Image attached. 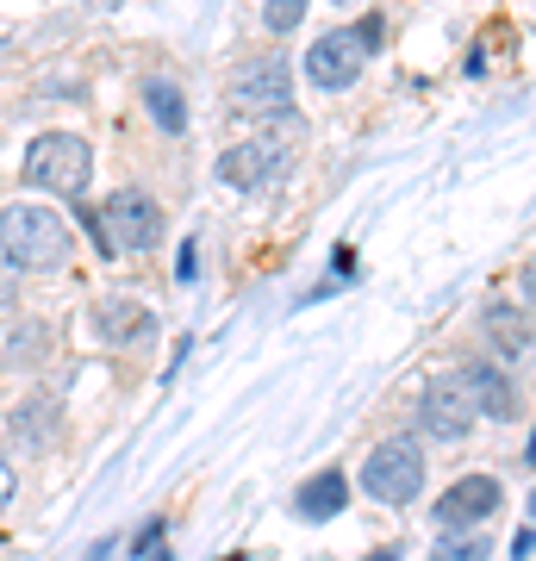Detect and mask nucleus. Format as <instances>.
Here are the masks:
<instances>
[{
    "label": "nucleus",
    "mask_w": 536,
    "mask_h": 561,
    "mask_svg": "<svg viewBox=\"0 0 536 561\" xmlns=\"http://www.w3.org/2000/svg\"><path fill=\"white\" fill-rule=\"evenodd\" d=\"M343 7H350V0H343Z\"/></svg>",
    "instance_id": "24"
},
{
    "label": "nucleus",
    "mask_w": 536,
    "mask_h": 561,
    "mask_svg": "<svg viewBox=\"0 0 536 561\" xmlns=\"http://www.w3.org/2000/svg\"><path fill=\"white\" fill-rule=\"evenodd\" d=\"M13 486H20V481H13V461L0 456V512H7V505H13Z\"/></svg>",
    "instance_id": "21"
},
{
    "label": "nucleus",
    "mask_w": 536,
    "mask_h": 561,
    "mask_svg": "<svg viewBox=\"0 0 536 561\" xmlns=\"http://www.w3.org/2000/svg\"><path fill=\"white\" fill-rule=\"evenodd\" d=\"M88 175H94V150H88V138H76V131H44V138H32V150H25V181L44 187V194H81Z\"/></svg>",
    "instance_id": "3"
},
{
    "label": "nucleus",
    "mask_w": 536,
    "mask_h": 561,
    "mask_svg": "<svg viewBox=\"0 0 536 561\" xmlns=\"http://www.w3.org/2000/svg\"><path fill=\"white\" fill-rule=\"evenodd\" d=\"M362 493L380 505H412L424 493V449L412 437H387L362 461Z\"/></svg>",
    "instance_id": "4"
},
{
    "label": "nucleus",
    "mask_w": 536,
    "mask_h": 561,
    "mask_svg": "<svg viewBox=\"0 0 536 561\" xmlns=\"http://www.w3.org/2000/svg\"><path fill=\"white\" fill-rule=\"evenodd\" d=\"M524 456H531V461H536V437H531V449H524Z\"/></svg>",
    "instance_id": "23"
},
{
    "label": "nucleus",
    "mask_w": 536,
    "mask_h": 561,
    "mask_svg": "<svg viewBox=\"0 0 536 561\" xmlns=\"http://www.w3.org/2000/svg\"><path fill=\"white\" fill-rule=\"evenodd\" d=\"M362 57H368L362 32H324V38L306 50V81H312V88H350V81L362 76Z\"/></svg>",
    "instance_id": "8"
},
{
    "label": "nucleus",
    "mask_w": 536,
    "mask_h": 561,
    "mask_svg": "<svg viewBox=\"0 0 536 561\" xmlns=\"http://www.w3.org/2000/svg\"><path fill=\"white\" fill-rule=\"evenodd\" d=\"M50 356V324H38V319H25L13 337H7V362L13 368H38V362Z\"/></svg>",
    "instance_id": "16"
},
{
    "label": "nucleus",
    "mask_w": 536,
    "mask_h": 561,
    "mask_svg": "<svg viewBox=\"0 0 536 561\" xmlns=\"http://www.w3.org/2000/svg\"><path fill=\"white\" fill-rule=\"evenodd\" d=\"M456 381H461V393L475 400V412H487V419H512L517 412V393H512V381H505L499 362H461Z\"/></svg>",
    "instance_id": "10"
},
{
    "label": "nucleus",
    "mask_w": 536,
    "mask_h": 561,
    "mask_svg": "<svg viewBox=\"0 0 536 561\" xmlns=\"http://www.w3.org/2000/svg\"><path fill=\"white\" fill-rule=\"evenodd\" d=\"M94 231H100V250H150L162 238V206L150 194H138V187H125V194H113L100 206Z\"/></svg>",
    "instance_id": "5"
},
{
    "label": "nucleus",
    "mask_w": 536,
    "mask_h": 561,
    "mask_svg": "<svg viewBox=\"0 0 536 561\" xmlns=\"http://www.w3.org/2000/svg\"><path fill=\"white\" fill-rule=\"evenodd\" d=\"M144 106H150V119H157L162 131H187V101H181L175 81H150V88H144Z\"/></svg>",
    "instance_id": "15"
},
{
    "label": "nucleus",
    "mask_w": 536,
    "mask_h": 561,
    "mask_svg": "<svg viewBox=\"0 0 536 561\" xmlns=\"http://www.w3.org/2000/svg\"><path fill=\"white\" fill-rule=\"evenodd\" d=\"M294 144H299V119L287 113L275 131H256V138L231 144V150L219 157V175L231 181V187H243V194H262V187H275V181L287 175Z\"/></svg>",
    "instance_id": "2"
},
{
    "label": "nucleus",
    "mask_w": 536,
    "mask_h": 561,
    "mask_svg": "<svg viewBox=\"0 0 536 561\" xmlns=\"http://www.w3.org/2000/svg\"><path fill=\"white\" fill-rule=\"evenodd\" d=\"M343 500H350V481H343L338 468H324L318 481H306V486H299V518H312V524L338 518V512H343Z\"/></svg>",
    "instance_id": "14"
},
{
    "label": "nucleus",
    "mask_w": 536,
    "mask_h": 561,
    "mask_svg": "<svg viewBox=\"0 0 536 561\" xmlns=\"http://www.w3.org/2000/svg\"><path fill=\"white\" fill-rule=\"evenodd\" d=\"M0 256L13 262V268L50 275V268L69 262V225L50 206H7L0 213Z\"/></svg>",
    "instance_id": "1"
},
{
    "label": "nucleus",
    "mask_w": 536,
    "mask_h": 561,
    "mask_svg": "<svg viewBox=\"0 0 536 561\" xmlns=\"http://www.w3.org/2000/svg\"><path fill=\"white\" fill-rule=\"evenodd\" d=\"M499 500H505V486H499L493 474H461V481L437 500V524H449V530L480 524V518H493L499 512Z\"/></svg>",
    "instance_id": "9"
},
{
    "label": "nucleus",
    "mask_w": 536,
    "mask_h": 561,
    "mask_svg": "<svg viewBox=\"0 0 536 561\" xmlns=\"http://www.w3.org/2000/svg\"><path fill=\"white\" fill-rule=\"evenodd\" d=\"M262 20H269V32H294V25L306 20V0H269Z\"/></svg>",
    "instance_id": "18"
},
{
    "label": "nucleus",
    "mask_w": 536,
    "mask_h": 561,
    "mask_svg": "<svg viewBox=\"0 0 536 561\" xmlns=\"http://www.w3.org/2000/svg\"><path fill=\"white\" fill-rule=\"evenodd\" d=\"M94 324H100V337L106 343H150L157 337V319H150L144 306H132V300H106L94 312Z\"/></svg>",
    "instance_id": "13"
},
{
    "label": "nucleus",
    "mask_w": 536,
    "mask_h": 561,
    "mask_svg": "<svg viewBox=\"0 0 536 561\" xmlns=\"http://www.w3.org/2000/svg\"><path fill=\"white\" fill-rule=\"evenodd\" d=\"M517 294H524V306L536 312V256L524 262V275H517Z\"/></svg>",
    "instance_id": "20"
},
{
    "label": "nucleus",
    "mask_w": 536,
    "mask_h": 561,
    "mask_svg": "<svg viewBox=\"0 0 536 561\" xmlns=\"http://www.w3.org/2000/svg\"><path fill=\"white\" fill-rule=\"evenodd\" d=\"M487 343H493L499 356L512 362V356H531L536 350V319H531V306H505V300H493L487 306Z\"/></svg>",
    "instance_id": "12"
},
{
    "label": "nucleus",
    "mask_w": 536,
    "mask_h": 561,
    "mask_svg": "<svg viewBox=\"0 0 536 561\" xmlns=\"http://www.w3.org/2000/svg\"><path fill=\"white\" fill-rule=\"evenodd\" d=\"M487 556H493V542L487 537H449V542L431 549V561H487Z\"/></svg>",
    "instance_id": "17"
},
{
    "label": "nucleus",
    "mask_w": 536,
    "mask_h": 561,
    "mask_svg": "<svg viewBox=\"0 0 536 561\" xmlns=\"http://www.w3.org/2000/svg\"><path fill=\"white\" fill-rule=\"evenodd\" d=\"M368 561H394V549H380V556H368Z\"/></svg>",
    "instance_id": "22"
},
{
    "label": "nucleus",
    "mask_w": 536,
    "mask_h": 561,
    "mask_svg": "<svg viewBox=\"0 0 536 561\" xmlns=\"http://www.w3.org/2000/svg\"><path fill=\"white\" fill-rule=\"evenodd\" d=\"M13 300H20V287H13V262L0 256V312H7Z\"/></svg>",
    "instance_id": "19"
},
{
    "label": "nucleus",
    "mask_w": 536,
    "mask_h": 561,
    "mask_svg": "<svg viewBox=\"0 0 536 561\" xmlns=\"http://www.w3.org/2000/svg\"><path fill=\"white\" fill-rule=\"evenodd\" d=\"M475 400L461 393V381H431L424 393H418V431L431 443H468V431H475Z\"/></svg>",
    "instance_id": "7"
},
{
    "label": "nucleus",
    "mask_w": 536,
    "mask_h": 561,
    "mask_svg": "<svg viewBox=\"0 0 536 561\" xmlns=\"http://www.w3.org/2000/svg\"><path fill=\"white\" fill-rule=\"evenodd\" d=\"M7 431H13V443H20L25 456H44V449H57V431H62V412L50 393H38V400L13 405V419H7Z\"/></svg>",
    "instance_id": "11"
},
{
    "label": "nucleus",
    "mask_w": 536,
    "mask_h": 561,
    "mask_svg": "<svg viewBox=\"0 0 536 561\" xmlns=\"http://www.w3.org/2000/svg\"><path fill=\"white\" fill-rule=\"evenodd\" d=\"M231 106L238 113H294V76H287V62L281 57H256L243 62L238 76H231Z\"/></svg>",
    "instance_id": "6"
}]
</instances>
